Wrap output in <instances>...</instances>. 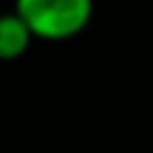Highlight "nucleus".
Returning a JSON list of instances; mask_svg holds the SVG:
<instances>
[{
    "label": "nucleus",
    "mask_w": 153,
    "mask_h": 153,
    "mask_svg": "<svg viewBox=\"0 0 153 153\" xmlns=\"http://www.w3.org/2000/svg\"><path fill=\"white\" fill-rule=\"evenodd\" d=\"M14 14L34 40L62 43L82 34L94 17V0H14Z\"/></svg>",
    "instance_id": "1"
},
{
    "label": "nucleus",
    "mask_w": 153,
    "mask_h": 153,
    "mask_svg": "<svg viewBox=\"0 0 153 153\" xmlns=\"http://www.w3.org/2000/svg\"><path fill=\"white\" fill-rule=\"evenodd\" d=\"M31 40H34L31 31L26 28V23H23L14 11L0 14V62L20 60V57L28 51Z\"/></svg>",
    "instance_id": "2"
}]
</instances>
